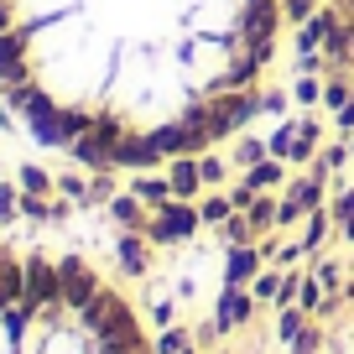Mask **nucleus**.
I'll use <instances>...</instances> for the list:
<instances>
[{"label": "nucleus", "instance_id": "obj_1", "mask_svg": "<svg viewBox=\"0 0 354 354\" xmlns=\"http://www.w3.org/2000/svg\"><path fill=\"white\" fill-rule=\"evenodd\" d=\"M281 0H0V88L47 146L146 167L255 110Z\"/></svg>", "mask_w": 354, "mask_h": 354}, {"label": "nucleus", "instance_id": "obj_2", "mask_svg": "<svg viewBox=\"0 0 354 354\" xmlns=\"http://www.w3.org/2000/svg\"><path fill=\"white\" fill-rule=\"evenodd\" d=\"M0 354H151V339L88 261L0 245Z\"/></svg>", "mask_w": 354, "mask_h": 354}]
</instances>
